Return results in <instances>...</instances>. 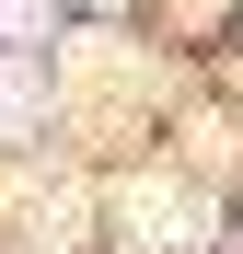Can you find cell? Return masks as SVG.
Returning <instances> with one entry per match:
<instances>
[{
  "mask_svg": "<svg viewBox=\"0 0 243 254\" xmlns=\"http://www.w3.org/2000/svg\"><path fill=\"white\" fill-rule=\"evenodd\" d=\"M128 231H139V243H197V231H209V208L174 196V185H139V196H128Z\"/></svg>",
  "mask_w": 243,
  "mask_h": 254,
  "instance_id": "6da1fadb",
  "label": "cell"
},
{
  "mask_svg": "<svg viewBox=\"0 0 243 254\" xmlns=\"http://www.w3.org/2000/svg\"><path fill=\"white\" fill-rule=\"evenodd\" d=\"M0 23H12V35H35V23H47V0H0Z\"/></svg>",
  "mask_w": 243,
  "mask_h": 254,
  "instance_id": "7a4b0ae2",
  "label": "cell"
}]
</instances>
